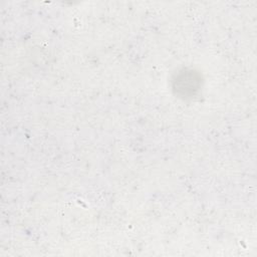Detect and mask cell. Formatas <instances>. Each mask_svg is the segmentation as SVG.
<instances>
[{"label": "cell", "instance_id": "6da1fadb", "mask_svg": "<svg viewBox=\"0 0 257 257\" xmlns=\"http://www.w3.org/2000/svg\"><path fill=\"white\" fill-rule=\"evenodd\" d=\"M172 87L176 95L183 99L195 97L202 87L201 74L189 68H183L172 79Z\"/></svg>", "mask_w": 257, "mask_h": 257}]
</instances>
